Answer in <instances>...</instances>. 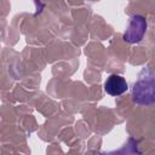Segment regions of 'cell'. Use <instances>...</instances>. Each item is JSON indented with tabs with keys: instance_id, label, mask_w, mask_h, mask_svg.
<instances>
[{
	"instance_id": "obj_1",
	"label": "cell",
	"mask_w": 155,
	"mask_h": 155,
	"mask_svg": "<svg viewBox=\"0 0 155 155\" xmlns=\"http://www.w3.org/2000/svg\"><path fill=\"white\" fill-rule=\"evenodd\" d=\"M132 99L140 105L155 103V73L150 68H143L132 86Z\"/></svg>"
},
{
	"instance_id": "obj_2",
	"label": "cell",
	"mask_w": 155,
	"mask_h": 155,
	"mask_svg": "<svg viewBox=\"0 0 155 155\" xmlns=\"http://www.w3.org/2000/svg\"><path fill=\"white\" fill-rule=\"evenodd\" d=\"M147 30V21L143 16L134 15L130 19V24L124 33V40L130 44H136L139 42Z\"/></svg>"
},
{
	"instance_id": "obj_3",
	"label": "cell",
	"mask_w": 155,
	"mask_h": 155,
	"mask_svg": "<svg viewBox=\"0 0 155 155\" xmlns=\"http://www.w3.org/2000/svg\"><path fill=\"white\" fill-rule=\"evenodd\" d=\"M104 90L108 94L116 97V96H120L124 92H126L128 90V85L121 75L111 74L104 84Z\"/></svg>"
},
{
	"instance_id": "obj_4",
	"label": "cell",
	"mask_w": 155,
	"mask_h": 155,
	"mask_svg": "<svg viewBox=\"0 0 155 155\" xmlns=\"http://www.w3.org/2000/svg\"><path fill=\"white\" fill-rule=\"evenodd\" d=\"M34 1L36 2V5H39V7H40V10H41V8H42V5L40 4V0H34Z\"/></svg>"
}]
</instances>
